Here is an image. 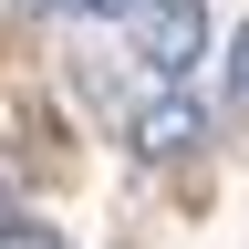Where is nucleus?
I'll list each match as a JSON object with an SVG mask.
<instances>
[{
    "mask_svg": "<svg viewBox=\"0 0 249 249\" xmlns=\"http://www.w3.org/2000/svg\"><path fill=\"white\" fill-rule=\"evenodd\" d=\"M197 52H208V11H197V0H135V62H145L166 93H177V73H187Z\"/></svg>",
    "mask_w": 249,
    "mask_h": 249,
    "instance_id": "1",
    "label": "nucleus"
},
{
    "mask_svg": "<svg viewBox=\"0 0 249 249\" xmlns=\"http://www.w3.org/2000/svg\"><path fill=\"white\" fill-rule=\"evenodd\" d=\"M197 135H208V114L187 104V93H156L135 114V156H156V166H166V156H197Z\"/></svg>",
    "mask_w": 249,
    "mask_h": 249,
    "instance_id": "2",
    "label": "nucleus"
},
{
    "mask_svg": "<svg viewBox=\"0 0 249 249\" xmlns=\"http://www.w3.org/2000/svg\"><path fill=\"white\" fill-rule=\"evenodd\" d=\"M0 249H62V229H42V218H0Z\"/></svg>",
    "mask_w": 249,
    "mask_h": 249,
    "instance_id": "3",
    "label": "nucleus"
},
{
    "mask_svg": "<svg viewBox=\"0 0 249 249\" xmlns=\"http://www.w3.org/2000/svg\"><path fill=\"white\" fill-rule=\"evenodd\" d=\"M229 104L249 114V31H239V42H229Z\"/></svg>",
    "mask_w": 249,
    "mask_h": 249,
    "instance_id": "4",
    "label": "nucleus"
},
{
    "mask_svg": "<svg viewBox=\"0 0 249 249\" xmlns=\"http://www.w3.org/2000/svg\"><path fill=\"white\" fill-rule=\"evenodd\" d=\"M52 11H93V21H135V0H52Z\"/></svg>",
    "mask_w": 249,
    "mask_h": 249,
    "instance_id": "5",
    "label": "nucleus"
}]
</instances>
